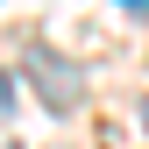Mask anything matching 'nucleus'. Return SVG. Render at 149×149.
Wrapping results in <instances>:
<instances>
[{"mask_svg": "<svg viewBox=\"0 0 149 149\" xmlns=\"http://www.w3.org/2000/svg\"><path fill=\"white\" fill-rule=\"evenodd\" d=\"M36 85H43V100H50V107H78V78H71V64H57V57L36 64Z\"/></svg>", "mask_w": 149, "mask_h": 149, "instance_id": "obj_1", "label": "nucleus"}, {"mask_svg": "<svg viewBox=\"0 0 149 149\" xmlns=\"http://www.w3.org/2000/svg\"><path fill=\"white\" fill-rule=\"evenodd\" d=\"M7 107H14V78L0 71V114H7Z\"/></svg>", "mask_w": 149, "mask_h": 149, "instance_id": "obj_2", "label": "nucleus"}, {"mask_svg": "<svg viewBox=\"0 0 149 149\" xmlns=\"http://www.w3.org/2000/svg\"><path fill=\"white\" fill-rule=\"evenodd\" d=\"M121 7H142V14H149V0H121Z\"/></svg>", "mask_w": 149, "mask_h": 149, "instance_id": "obj_3", "label": "nucleus"}]
</instances>
